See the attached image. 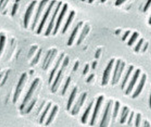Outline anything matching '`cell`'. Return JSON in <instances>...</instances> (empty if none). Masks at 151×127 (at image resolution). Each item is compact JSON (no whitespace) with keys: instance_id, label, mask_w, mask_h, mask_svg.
I'll use <instances>...</instances> for the list:
<instances>
[{"instance_id":"obj_45","label":"cell","mask_w":151,"mask_h":127,"mask_svg":"<svg viewBox=\"0 0 151 127\" xmlns=\"http://www.w3.org/2000/svg\"><path fill=\"white\" fill-rule=\"evenodd\" d=\"M94 74H91L90 75L89 77H88V79H87V83H89V82H90V81H91L92 79H94Z\"/></svg>"},{"instance_id":"obj_26","label":"cell","mask_w":151,"mask_h":127,"mask_svg":"<svg viewBox=\"0 0 151 127\" xmlns=\"http://www.w3.org/2000/svg\"><path fill=\"white\" fill-rule=\"evenodd\" d=\"M51 103H49L48 105H47L46 108H45V111H43V113H42L41 115V117L40 118V124H43V122H44L45 120V117H46L47 113H48L49 109H51Z\"/></svg>"},{"instance_id":"obj_1","label":"cell","mask_w":151,"mask_h":127,"mask_svg":"<svg viewBox=\"0 0 151 127\" xmlns=\"http://www.w3.org/2000/svg\"><path fill=\"white\" fill-rule=\"evenodd\" d=\"M69 63V57L67 56L65 57V59L64 60L63 64H62V67L60 68V70L58 71L57 76H56L55 81H53V83L52 85V87H51V91H52L53 93H55L57 91L58 89V87L61 83L62 79V76H63V73L64 72V70L66 68V66L68 65Z\"/></svg>"},{"instance_id":"obj_5","label":"cell","mask_w":151,"mask_h":127,"mask_svg":"<svg viewBox=\"0 0 151 127\" xmlns=\"http://www.w3.org/2000/svg\"><path fill=\"white\" fill-rule=\"evenodd\" d=\"M56 4V1H51V4L49 6V7L47 8V9L46 11H45L44 15H43V17L41 21H40V24H39V26L38 27V29H37V34H39L42 32L43 28H44L45 25V23H46L47 19L49 18V16L50 15L51 12V10H52L53 6H54L55 4Z\"/></svg>"},{"instance_id":"obj_33","label":"cell","mask_w":151,"mask_h":127,"mask_svg":"<svg viewBox=\"0 0 151 127\" xmlns=\"http://www.w3.org/2000/svg\"><path fill=\"white\" fill-rule=\"evenodd\" d=\"M36 100H37V99L35 98V99H34V100H32L31 103H30V104L29 105V106H28L27 108V110H26V113H29L30 112V111H31L32 110V109H33L34 106V105H35V104H36Z\"/></svg>"},{"instance_id":"obj_29","label":"cell","mask_w":151,"mask_h":127,"mask_svg":"<svg viewBox=\"0 0 151 127\" xmlns=\"http://www.w3.org/2000/svg\"><path fill=\"white\" fill-rule=\"evenodd\" d=\"M138 37H139V34H138L137 32H134V33L133 34V35L131 36L130 39H129L128 43H127L129 46H132V45L133 44V43L136 41L137 38Z\"/></svg>"},{"instance_id":"obj_28","label":"cell","mask_w":151,"mask_h":127,"mask_svg":"<svg viewBox=\"0 0 151 127\" xmlns=\"http://www.w3.org/2000/svg\"><path fill=\"white\" fill-rule=\"evenodd\" d=\"M5 43H6V36L1 34L0 35V57H1V53H3L4 47H5Z\"/></svg>"},{"instance_id":"obj_30","label":"cell","mask_w":151,"mask_h":127,"mask_svg":"<svg viewBox=\"0 0 151 127\" xmlns=\"http://www.w3.org/2000/svg\"><path fill=\"white\" fill-rule=\"evenodd\" d=\"M120 106V104L119 101H116L115 103V106H114V109L113 111V120H115L116 117H117L118 111H119Z\"/></svg>"},{"instance_id":"obj_35","label":"cell","mask_w":151,"mask_h":127,"mask_svg":"<svg viewBox=\"0 0 151 127\" xmlns=\"http://www.w3.org/2000/svg\"><path fill=\"white\" fill-rule=\"evenodd\" d=\"M144 42V40L143 38H141V39L139 40V41L138 42L137 45L135 47V52H139L140 49H141V47L142 46V44H143Z\"/></svg>"},{"instance_id":"obj_44","label":"cell","mask_w":151,"mask_h":127,"mask_svg":"<svg viewBox=\"0 0 151 127\" xmlns=\"http://www.w3.org/2000/svg\"><path fill=\"white\" fill-rule=\"evenodd\" d=\"M101 53V49H99L98 50L96 51L95 55H94V56H95V58H96V59H99V58L100 57Z\"/></svg>"},{"instance_id":"obj_42","label":"cell","mask_w":151,"mask_h":127,"mask_svg":"<svg viewBox=\"0 0 151 127\" xmlns=\"http://www.w3.org/2000/svg\"><path fill=\"white\" fill-rule=\"evenodd\" d=\"M90 70V66H89V64H86L85 68H84L83 71V75H86L87 73L89 72Z\"/></svg>"},{"instance_id":"obj_53","label":"cell","mask_w":151,"mask_h":127,"mask_svg":"<svg viewBox=\"0 0 151 127\" xmlns=\"http://www.w3.org/2000/svg\"><path fill=\"white\" fill-rule=\"evenodd\" d=\"M0 35H1V34H0Z\"/></svg>"},{"instance_id":"obj_8","label":"cell","mask_w":151,"mask_h":127,"mask_svg":"<svg viewBox=\"0 0 151 127\" xmlns=\"http://www.w3.org/2000/svg\"><path fill=\"white\" fill-rule=\"evenodd\" d=\"M47 3H48V1H41L40 2V4H39V6H38L37 12H36L35 17H34V22H33V23H32V29L33 30V31L34 30V28L36 27V25H37L38 21H39V20H40V17H41V14L43 12V10H44V8L45 6H46Z\"/></svg>"},{"instance_id":"obj_9","label":"cell","mask_w":151,"mask_h":127,"mask_svg":"<svg viewBox=\"0 0 151 127\" xmlns=\"http://www.w3.org/2000/svg\"><path fill=\"white\" fill-rule=\"evenodd\" d=\"M115 60L114 59H111L110 60L109 64H107V67L105 68L104 70V72H103V79H102V85L105 86L107 85V83H108V81L110 78V74H111L112 68H113V65Z\"/></svg>"},{"instance_id":"obj_17","label":"cell","mask_w":151,"mask_h":127,"mask_svg":"<svg viewBox=\"0 0 151 127\" xmlns=\"http://www.w3.org/2000/svg\"><path fill=\"white\" fill-rule=\"evenodd\" d=\"M93 104H94V100H92L91 102H90V104L88 105L87 108H86L85 112L83 113L82 117H81V123L82 124L87 123L88 117H89L90 113V111H91V109L92 108V106H93Z\"/></svg>"},{"instance_id":"obj_37","label":"cell","mask_w":151,"mask_h":127,"mask_svg":"<svg viewBox=\"0 0 151 127\" xmlns=\"http://www.w3.org/2000/svg\"><path fill=\"white\" fill-rule=\"evenodd\" d=\"M141 118H142L141 114L137 113L136 116V118H135V126L136 127H139L140 123H141Z\"/></svg>"},{"instance_id":"obj_31","label":"cell","mask_w":151,"mask_h":127,"mask_svg":"<svg viewBox=\"0 0 151 127\" xmlns=\"http://www.w3.org/2000/svg\"><path fill=\"white\" fill-rule=\"evenodd\" d=\"M41 53H42V49H40V50L38 51V52L37 53V54H36V56L34 57V60H32V66L35 65V64L38 63V61H39V60H40V56H41Z\"/></svg>"},{"instance_id":"obj_41","label":"cell","mask_w":151,"mask_h":127,"mask_svg":"<svg viewBox=\"0 0 151 127\" xmlns=\"http://www.w3.org/2000/svg\"><path fill=\"white\" fill-rule=\"evenodd\" d=\"M150 1H148L147 2H146L145 6H144V7L143 11H144V12H146V11H147L148 8H150Z\"/></svg>"},{"instance_id":"obj_16","label":"cell","mask_w":151,"mask_h":127,"mask_svg":"<svg viewBox=\"0 0 151 127\" xmlns=\"http://www.w3.org/2000/svg\"><path fill=\"white\" fill-rule=\"evenodd\" d=\"M64 57V53H62V55H60V57H59V59L58 60L57 62H56V64H55V67L53 68V69L52 70H51V74H50V77H49V84H51V81H52L53 77H54V76H55L56 71H57V70L58 69V68H59L60 64H61L62 60H63Z\"/></svg>"},{"instance_id":"obj_3","label":"cell","mask_w":151,"mask_h":127,"mask_svg":"<svg viewBox=\"0 0 151 127\" xmlns=\"http://www.w3.org/2000/svg\"><path fill=\"white\" fill-rule=\"evenodd\" d=\"M27 78V73H23L22 75H21L20 79H19V81L18 83H17L16 90H15V92L13 96V103H16L17 101L18 100V99L20 96L21 92H22V90L24 88L25 83H26V80Z\"/></svg>"},{"instance_id":"obj_22","label":"cell","mask_w":151,"mask_h":127,"mask_svg":"<svg viewBox=\"0 0 151 127\" xmlns=\"http://www.w3.org/2000/svg\"><path fill=\"white\" fill-rule=\"evenodd\" d=\"M133 69H134V66H129V68H128V70H127V72H126V75H125V76H124V78L123 81H122V85H121V89L122 90L124 89L125 86H126L127 83V81H128L129 79V77H130L131 74L132 73Z\"/></svg>"},{"instance_id":"obj_18","label":"cell","mask_w":151,"mask_h":127,"mask_svg":"<svg viewBox=\"0 0 151 127\" xmlns=\"http://www.w3.org/2000/svg\"><path fill=\"white\" fill-rule=\"evenodd\" d=\"M57 53H58V51L57 49H53V50H51V55H49V57L48 58V60H47L46 63H45V64L44 66H42V68L43 70H47V68H48L49 66H50V65L51 64V63H52L53 60H54V58L55 57L56 55H57Z\"/></svg>"},{"instance_id":"obj_23","label":"cell","mask_w":151,"mask_h":127,"mask_svg":"<svg viewBox=\"0 0 151 127\" xmlns=\"http://www.w3.org/2000/svg\"><path fill=\"white\" fill-rule=\"evenodd\" d=\"M129 107L127 106L123 107V108H122V113H121V116H120V124H124L125 122H127V117L129 116Z\"/></svg>"},{"instance_id":"obj_20","label":"cell","mask_w":151,"mask_h":127,"mask_svg":"<svg viewBox=\"0 0 151 127\" xmlns=\"http://www.w3.org/2000/svg\"><path fill=\"white\" fill-rule=\"evenodd\" d=\"M58 107L57 106V105H55V106L53 107L52 110H51V113H50V115L49 116V117H48V118H47L46 122H45V125L48 126L51 123V122H53V119H54L55 117L56 114H57V113H58Z\"/></svg>"},{"instance_id":"obj_50","label":"cell","mask_w":151,"mask_h":127,"mask_svg":"<svg viewBox=\"0 0 151 127\" xmlns=\"http://www.w3.org/2000/svg\"><path fill=\"white\" fill-rule=\"evenodd\" d=\"M122 32L121 29H118L115 32V34H116V35H118V34H120V32Z\"/></svg>"},{"instance_id":"obj_15","label":"cell","mask_w":151,"mask_h":127,"mask_svg":"<svg viewBox=\"0 0 151 127\" xmlns=\"http://www.w3.org/2000/svg\"><path fill=\"white\" fill-rule=\"evenodd\" d=\"M82 25H83V21H81V22H79L78 24L77 25V26L75 27L74 29H73L72 34H71L70 38H69V39H68V41L67 42L68 46H71V45L73 44V42H74L75 38V37H76L77 33H78L79 29V28H80V27L82 26Z\"/></svg>"},{"instance_id":"obj_48","label":"cell","mask_w":151,"mask_h":127,"mask_svg":"<svg viewBox=\"0 0 151 127\" xmlns=\"http://www.w3.org/2000/svg\"><path fill=\"white\" fill-rule=\"evenodd\" d=\"M124 1H121V0H118V1H116V6H120L122 4H123Z\"/></svg>"},{"instance_id":"obj_11","label":"cell","mask_w":151,"mask_h":127,"mask_svg":"<svg viewBox=\"0 0 151 127\" xmlns=\"http://www.w3.org/2000/svg\"><path fill=\"white\" fill-rule=\"evenodd\" d=\"M36 3H37V1H32V3L29 4V6H28L26 12H25V14L24 16V20H23V23H24V26L25 28H27L28 25H29L30 19H31L32 14L33 13V11L34 10V8H35Z\"/></svg>"},{"instance_id":"obj_40","label":"cell","mask_w":151,"mask_h":127,"mask_svg":"<svg viewBox=\"0 0 151 127\" xmlns=\"http://www.w3.org/2000/svg\"><path fill=\"white\" fill-rule=\"evenodd\" d=\"M51 50H49V51H48V52H47V53L46 56H45V57L44 62H43V64H42V66L45 65V63H46L47 60H48V58H49V55H51Z\"/></svg>"},{"instance_id":"obj_51","label":"cell","mask_w":151,"mask_h":127,"mask_svg":"<svg viewBox=\"0 0 151 127\" xmlns=\"http://www.w3.org/2000/svg\"><path fill=\"white\" fill-rule=\"evenodd\" d=\"M148 103H149V107H150V96L149 97V100H148Z\"/></svg>"},{"instance_id":"obj_27","label":"cell","mask_w":151,"mask_h":127,"mask_svg":"<svg viewBox=\"0 0 151 127\" xmlns=\"http://www.w3.org/2000/svg\"><path fill=\"white\" fill-rule=\"evenodd\" d=\"M121 62H122V61L120 60H118L117 62H116L115 69H114V71L113 78H112V82H111L112 85H114V81H115V79L116 78V75H117L118 71V70H119V68H120V64H121Z\"/></svg>"},{"instance_id":"obj_25","label":"cell","mask_w":151,"mask_h":127,"mask_svg":"<svg viewBox=\"0 0 151 127\" xmlns=\"http://www.w3.org/2000/svg\"><path fill=\"white\" fill-rule=\"evenodd\" d=\"M124 68H125V62H122L121 64H120L119 70H118V71L117 75H116V78L115 79V81H114V85L116 84V83H117L118 81H119L120 77H121V75L122 74V72H123V70L124 69Z\"/></svg>"},{"instance_id":"obj_52","label":"cell","mask_w":151,"mask_h":127,"mask_svg":"<svg viewBox=\"0 0 151 127\" xmlns=\"http://www.w3.org/2000/svg\"><path fill=\"white\" fill-rule=\"evenodd\" d=\"M88 2H89V3H92V2H93V1H89Z\"/></svg>"},{"instance_id":"obj_12","label":"cell","mask_w":151,"mask_h":127,"mask_svg":"<svg viewBox=\"0 0 151 127\" xmlns=\"http://www.w3.org/2000/svg\"><path fill=\"white\" fill-rule=\"evenodd\" d=\"M140 73H141V70L139 69L135 70V73L133 75L132 79H131L130 83H129V85L127 86L126 91H125V94H126V95H129V94H130L131 92H132L133 88H134L135 85L136 84L138 79H139Z\"/></svg>"},{"instance_id":"obj_49","label":"cell","mask_w":151,"mask_h":127,"mask_svg":"<svg viewBox=\"0 0 151 127\" xmlns=\"http://www.w3.org/2000/svg\"><path fill=\"white\" fill-rule=\"evenodd\" d=\"M96 65H97V62L96 61H94L93 63H92V69L94 70L96 67Z\"/></svg>"},{"instance_id":"obj_10","label":"cell","mask_w":151,"mask_h":127,"mask_svg":"<svg viewBox=\"0 0 151 127\" xmlns=\"http://www.w3.org/2000/svg\"><path fill=\"white\" fill-rule=\"evenodd\" d=\"M67 10H68V5L66 4H64L63 7L62 8L61 12H60V13L59 14V16H58V18L57 19V21H56V23L55 24L54 29H53V35H55V34H57L58 29H59L60 27V25H61V23L62 22V20H63L64 17L65 16Z\"/></svg>"},{"instance_id":"obj_4","label":"cell","mask_w":151,"mask_h":127,"mask_svg":"<svg viewBox=\"0 0 151 127\" xmlns=\"http://www.w3.org/2000/svg\"><path fill=\"white\" fill-rule=\"evenodd\" d=\"M112 105H113V101L111 100H109V102L107 103L99 127H107L108 126L110 121V118H111Z\"/></svg>"},{"instance_id":"obj_43","label":"cell","mask_w":151,"mask_h":127,"mask_svg":"<svg viewBox=\"0 0 151 127\" xmlns=\"http://www.w3.org/2000/svg\"><path fill=\"white\" fill-rule=\"evenodd\" d=\"M130 31H127L126 32H125L124 33V36H123V37H122V40H123V41H125V40H127V37H128L129 36V34H130Z\"/></svg>"},{"instance_id":"obj_39","label":"cell","mask_w":151,"mask_h":127,"mask_svg":"<svg viewBox=\"0 0 151 127\" xmlns=\"http://www.w3.org/2000/svg\"><path fill=\"white\" fill-rule=\"evenodd\" d=\"M133 117H134V112H133V111H132V112L131 113L130 116H129V120H128V124H129V125H131V124H132L133 120Z\"/></svg>"},{"instance_id":"obj_47","label":"cell","mask_w":151,"mask_h":127,"mask_svg":"<svg viewBox=\"0 0 151 127\" xmlns=\"http://www.w3.org/2000/svg\"><path fill=\"white\" fill-rule=\"evenodd\" d=\"M148 47V42H146V44H144L143 49H142V52H143V53L145 52V51L147 50Z\"/></svg>"},{"instance_id":"obj_13","label":"cell","mask_w":151,"mask_h":127,"mask_svg":"<svg viewBox=\"0 0 151 127\" xmlns=\"http://www.w3.org/2000/svg\"><path fill=\"white\" fill-rule=\"evenodd\" d=\"M86 97H87V94L86 93H83L82 95L79 97L78 100H77V103H75V106L73 107L72 111H71V114H72L73 116L77 115V114L79 112L80 109L81 108V107L83 106L84 102H85Z\"/></svg>"},{"instance_id":"obj_14","label":"cell","mask_w":151,"mask_h":127,"mask_svg":"<svg viewBox=\"0 0 151 127\" xmlns=\"http://www.w3.org/2000/svg\"><path fill=\"white\" fill-rule=\"evenodd\" d=\"M146 81V75L145 74H144L143 75H142V79H141V80H140L139 85H137L136 90H135V92L133 94V96H132L133 98H135L138 97V96L139 95L140 93H141L142 91V90H143L144 85H145Z\"/></svg>"},{"instance_id":"obj_38","label":"cell","mask_w":151,"mask_h":127,"mask_svg":"<svg viewBox=\"0 0 151 127\" xmlns=\"http://www.w3.org/2000/svg\"><path fill=\"white\" fill-rule=\"evenodd\" d=\"M8 3V1H0V12H1Z\"/></svg>"},{"instance_id":"obj_19","label":"cell","mask_w":151,"mask_h":127,"mask_svg":"<svg viewBox=\"0 0 151 127\" xmlns=\"http://www.w3.org/2000/svg\"><path fill=\"white\" fill-rule=\"evenodd\" d=\"M77 92H78L77 88H75L73 90L72 92H71V94H70V97H69V98H68V103H67V105H66V109H67L68 111L70 110V108H71V107H72L73 103V101H74V100H75V98L76 97Z\"/></svg>"},{"instance_id":"obj_34","label":"cell","mask_w":151,"mask_h":127,"mask_svg":"<svg viewBox=\"0 0 151 127\" xmlns=\"http://www.w3.org/2000/svg\"><path fill=\"white\" fill-rule=\"evenodd\" d=\"M18 8H19V1H15V3L13 5V6H12V12H11L12 16H14L15 14L17 13V11L18 10Z\"/></svg>"},{"instance_id":"obj_7","label":"cell","mask_w":151,"mask_h":127,"mask_svg":"<svg viewBox=\"0 0 151 127\" xmlns=\"http://www.w3.org/2000/svg\"><path fill=\"white\" fill-rule=\"evenodd\" d=\"M103 99H104L103 96H100L98 98V99H97L96 105H95V107H94L93 114H92V116L91 121H90V126H94L96 123V121L97 118H98V115L99 113V111H100L101 105H102V103L103 101Z\"/></svg>"},{"instance_id":"obj_21","label":"cell","mask_w":151,"mask_h":127,"mask_svg":"<svg viewBox=\"0 0 151 127\" xmlns=\"http://www.w3.org/2000/svg\"><path fill=\"white\" fill-rule=\"evenodd\" d=\"M89 32H90V26L87 24L83 27V29L82 30V32H81V35L79 36L78 40H77V45L80 44L82 42L83 40L85 39L86 36L88 35V33H89Z\"/></svg>"},{"instance_id":"obj_2","label":"cell","mask_w":151,"mask_h":127,"mask_svg":"<svg viewBox=\"0 0 151 127\" xmlns=\"http://www.w3.org/2000/svg\"><path fill=\"white\" fill-rule=\"evenodd\" d=\"M39 82H40V79L38 78L35 79L33 82H32L29 90H28L27 93L26 94V95H25L24 99H23L22 104L21 105V107H20L21 111L23 110V109L26 107L27 104L29 103V101L31 100V98L32 97V96H33L34 92H35L36 88H37L38 85L39 84Z\"/></svg>"},{"instance_id":"obj_32","label":"cell","mask_w":151,"mask_h":127,"mask_svg":"<svg viewBox=\"0 0 151 127\" xmlns=\"http://www.w3.org/2000/svg\"><path fill=\"white\" fill-rule=\"evenodd\" d=\"M70 81H71V78H70V77H69L67 79V80H66V83H65V85H64V88H63V90H62V95H63V96L64 95V94H66V91H67V89H68V88L69 85H70Z\"/></svg>"},{"instance_id":"obj_6","label":"cell","mask_w":151,"mask_h":127,"mask_svg":"<svg viewBox=\"0 0 151 127\" xmlns=\"http://www.w3.org/2000/svg\"><path fill=\"white\" fill-rule=\"evenodd\" d=\"M62 4V1H59V2H58V4H57V6H56V8L55 10L54 13H53V15H52V17H51L50 22H49V24L48 25V27H47V29L46 30V32H45V35L46 36H48L50 35V34H51V31H52L53 28H54L55 24L56 16H57L58 12H59V10L60 9V7H61Z\"/></svg>"},{"instance_id":"obj_36","label":"cell","mask_w":151,"mask_h":127,"mask_svg":"<svg viewBox=\"0 0 151 127\" xmlns=\"http://www.w3.org/2000/svg\"><path fill=\"white\" fill-rule=\"evenodd\" d=\"M37 48L38 46H36V45H35V46H32L31 47V49H30V50L29 51V53H28V57L30 58L34 54V53H35V51H36Z\"/></svg>"},{"instance_id":"obj_24","label":"cell","mask_w":151,"mask_h":127,"mask_svg":"<svg viewBox=\"0 0 151 127\" xmlns=\"http://www.w3.org/2000/svg\"><path fill=\"white\" fill-rule=\"evenodd\" d=\"M75 14V11H73H73L70 12V13L68 16V18L67 19V20H66V24H65V25H64L63 29H62V34H64L66 31H67L68 27L70 26V25L71 24V23H72L73 19H74Z\"/></svg>"},{"instance_id":"obj_46","label":"cell","mask_w":151,"mask_h":127,"mask_svg":"<svg viewBox=\"0 0 151 127\" xmlns=\"http://www.w3.org/2000/svg\"><path fill=\"white\" fill-rule=\"evenodd\" d=\"M79 65V62L78 61L75 62V65H74V67H73V71H76L77 69H78Z\"/></svg>"}]
</instances>
